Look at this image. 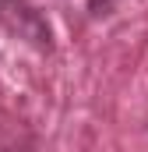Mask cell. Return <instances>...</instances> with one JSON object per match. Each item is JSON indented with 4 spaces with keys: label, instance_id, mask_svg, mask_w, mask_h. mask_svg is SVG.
I'll use <instances>...</instances> for the list:
<instances>
[{
    "label": "cell",
    "instance_id": "2",
    "mask_svg": "<svg viewBox=\"0 0 148 152\" xmlns=\"http://www.w3.org/2000/svg\"><path fill=\"white\" fill-rule=\"evenodd\" d=\"M88 11L92 14H106L110 11V0H88Z\"/></svg>",
    "mask_w": 148,
    "mask_h": 152
},
{
    "label": "cell",
    "instance_id": "1",
    "mask_svg": "<svg viewBox=\"0 0 148 152\" xmlns=\"http://www.w3.org/2000/svg\"><path fill=\"white\" fill-rule=\"evenodd\" d=\"M0 21H4L18 39H28L39 50H49V46H53L49 25L42 21V14H39L36 7H28L25 0H0Z\"/></svg>",
    "mask_w": 148,
    "mask_h": 152
}]
</instances>
